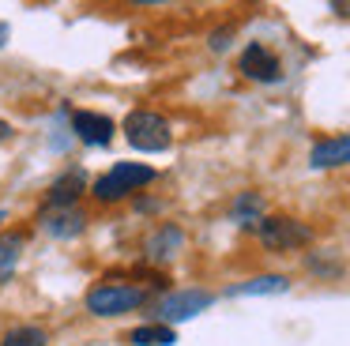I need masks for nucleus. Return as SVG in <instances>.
I'll return each instance as SVG.
<instances>
[{"mask_svg": "<svg viewBox=\"0 0 350 346\" xmlns=\"http://www.w3.org/2000/svg\"><path fill=\"white\" fill-rule=\"evenodd\" d=\"M147 305V290L132 282H98L94 290H87V312L91 316H129L136 308Z\"/></svg>", "mask_w": 350, "mask_h": 346, "instance_id": "nucleus-1", "label": "nucleus"}, {"mask_svg": "<svg viewBox=\"0 0 350 346\" xmlns=\"http://www.w3.org/2000/svg\"><path fill=\"white\" fill-rule=\"evenodd\" d=\"M129 147L144 150V155H159V150H170L174 135H170V120L154 109H132L121 124Z\"/></svg>", "mask_w": 350, "mask_h": 346, "instance_id": "nucleus-2", "label": "nucleus"}, {"mask_svg": "<svg viewBox=\"0 0 350 346\" xmlns=\"http://www.w3.org/2000/svg\"><path fill=\"white\" fill-rule=\"evenodd\" d=\"M260 241H264L267 252H294V248H305L312 245V230L297 218H286V215H264L256 226Z\"/></svg>", "mask_w": 350, "mask_h": 346, "instance_id": "nucleus-3", "label": "nucleus"}, {"mask_svg": "<svg viewBox=\"0 0 350 346\" xmlns=\"http://www.w3.org/2000/svg\"><path fill=\"white\" fill-rule=\"evenodd\" d=\"M211 305H215V293H207V290H174L154 305V312H159V320L166 328H174L181 320H192V316L207 312Z\"/></svg>", "mask_w": 350, "mask_h": 346, "instance_id": "nucleus-4", "label": "nucleus"}, {"mask_svg": "<svg viewBox=\"0 0 350 346\" xmlns=\"http://www.w3.org/2000/svg\"><path fill=\"white\" fill-rule=\"evenodd\" d=\"M237 68H241V75H245V79H252V83H279L282 79L279 57H275L264 42H249V45H245Z\"/></svg>", "mask_w": 350, "mask_h": 346, "instance_id": "nucleus-5", "label": "nucleus"}, {"mask_svg": "<svg viewBox=\"0 0 350 346\" xmlns=\"http://www.w3.org/2000/svg\"><path fill=\"white\" fill-rule=\"evenodd\" d=\"M72 132H76V139L87 143V147H106V143L113 139L117 124L106 117V113L76 109V113H72Z\"/></svg>", "mask_w": 350, "mask_h": 346, "instance_id": "nucleus-6", "label": "nucleus"}, {"mask_svg": "<svg viewBox=\"0 0 350 346\" xmlns=\"http://www.w3.org/2000/svg\"><path fill=\"white\" fill-rule=\"evenodd\" d=\"M87 192V173L83 170H68L49 185V196L42 203V211H64V207H76L79 196Z\"/></svg>", "mask_w": 350, "mask_h": 346, "instance_id": "nucleus-7", "label": "nucleus"}, {"mask_svg": "<svg viewBox=\"0 0 350 346\" xmlns=\"http://www.w3.org/2000/svg\"><path fill=\"white\" fill-rule=\"evenodd\" d=\"M181 245H185V230H181V226L162 222L159 230L144 241V256H147V263H166V260H174V256L181 252Z\"/></svg>", "mask_w": 350, "mask_h": 346, "instance_id": "nucleus-8", "label": "nucleus"}, {"mask_svg": "<svg viewBox=\"0 0 350 346\" xmlns=\"http://www.w3.org/2000/svg\"><path fill=\"white\" fill-rule=\"evenodd\" d=\"M312 170H335V165H350V132H339L332 139H320L309 150Z\"/></svg>", "mask_w": 350, "mask_h": 346, "instance_id": "nucleus-9", "label": "nucleus"}, {"mask_svg": "<svg viewBox=\"0 0 350 346\" xmlns=\"http://www.w3.org/2000/svg\"><path fill=\"white\" fill-rule=\"evenodd\" d=\"M38 222L46 226V233H53L57 241H68V237H79L87 230V215L79 207H64V211H42Z\"/></svg>", "mask_w": 350, "mask_h": 346, "instance_id": "nucleus-10", "label": "nucleus"}, {"mask_svg": "<svg viewBox=\"0 0 350 346\" xmlns=\"http://www.w3.org/2000/svg\"><path fill=\"white\" fill-rule=\"evenodd\" d=\"M286 290H290L286 275H256L249 282H237L230 293L234 297H271V293H286Z\"/></svg>", "mask_w": 350, "mask_h": 346, "instance_id": "nucleus-11", "label": "nucleus"}, {"mask_svg": "<svg viewBox=\"0 0 350 346\" xmlns=\"http://www.w3.org/2000/svg\"><path fill=\"white\" fill-rule=\"evenodd\" d=\"M109 177L121 181L129 192H136V188H147L154 181V165H147V162H117L113 170H109Z\"/></svg>", "mask_w": 350, "mask_h": 346, "instance_id": "nucleus-12", "label": "nucleus"}, {"mask_svg": "<svg viewBox=\"0 0 350 346\" xmlns=\"http://www.w3.org/2000/svg\"><path fill=\"white\" fill-rule=\"evenodd\" d=\"M260 218H264V200H260L256 192L237 196V203H234V222L241 226V230H256Z\"/></svg>", "mask_w": 350, "mask_h": 346, "instance_id": "nucleus-13", "label": "nucleus"}, {"mask_svg": "<svg viewBox=\"0 0 350 346\" xmlns=\"http://www.w3.org/2000/svg\"><path fill=\"white\" fill-rule=\"evenodd\" d=\"M132 346H174L177 343V331L166 328V323H144L129 335Z\"/></svg>", "mask_w": 350, "mask_h": 346, "instance_id": "nucleus-14", "label": "nucleus"}, {"mask_svg": "<svg viewBox=\"0 0 350 346\" xmlns=\"http://www.w3.org/2000/svg\"><path fill=\"white\" fill-rule=\"evenodd\" d=\"M23 233H4L0 237V282H8L16 275V263H19V252H23Z\"/></svg>", "mask_w": 350, "mask_h": 346, "instance_id": "nucleus-15", "label": "nucleus"}, {"mask_svg": "<svg viewBox=\"0 0 350 346\" xmlns=\"http://www.w3.org/2000/svg\"><path fill=\"white\" fill-rule=\"evenodd\" d=\"M0 346H49V335L42 328H12L0 335Z\"/></svg>", "mask_w": 350, "mask_h": 346, "instance_id": "nucleus-16", "label": "nucleus"}, {"mask_svg": "<svg viewBox=\"0 0 350 346\" xmlns=\"http://www.w3.org/2000/svg\"><path fill=\"white\" fill-rule=\"evenodd\" d=\"M309 271L320 278H339L342 275V263L339 260H320V256H309Z\"/></svg>", "mask_w": 350, "mask_h": 346, "instance_id": "nucleus-17", "label": "nucleus"}, {"mask_svg": "<svg viewBox=\"0 0 350 346\" xmlns=\"http://www.w3.org/2000/svg\"><path fill=\"white\" fill-rule=\"evenodd\" d=\"M230 38H234V30H215V34H211V49L215 53L230 49Z\"/></svg>", "mask_w": 350, "mask_h": 346, "instance_id": "nucleus-18", "label": "nucleus"}, {"mask_svg": "<svg viewBox=\"0 0 350 346\" xmlns=\"http://www.w3.org/2000/svg\"><path fill=\"white\" fill-rule=\"evenodd\" d=\"M12 132H16V128H12L8 120H0V143H8V139H12Z\"/></svg>", "mask_w": 350, "mask_h": 346, "instance_id": "nucleus-19", "label": "nucleus"}, {"mask_svg": "<svg viewBox=\"0 0 350 346\" xmlns=\"http://www.w3.org/2000/svg\"><path fill=\"white\" fill-rule=\"evenodd\" d=\"M8 42V23H0V45Z\"/></svg>", "mask_w": 350, "mask_h": 346, "instance_id": "nucleus-20", "label": "nucleus"}, {"mask_svg": "<svg viewBox=\"0 0 350 346\" xmlns=\"http://www.w3.org/2000/svg\"><path fill=\"white\" fill-rule=\"evenodd\" d=\"M332 8H335L339 15H350V4H332Z\"/></svg>", "mask_w": 350, "mask_h": 346, "instance_id": "nucleus-21", "label": "nucleus"}]
</instances>
